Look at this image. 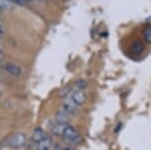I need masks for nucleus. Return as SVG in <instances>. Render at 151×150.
<instances>
[{
	"instance_id": "6e6552de",
	"label": "nucleus",
	"mask_w": 151,
	"mask_h": 150,
	"mask_svg": "<svg viewBox=\"0 0 151 150\" xmlns=\"http://www.w3.org/2000/svg\"><path fill=\"white\" fill-rule=\"evenodd\" d=\"M52 146V140L50 137L45 136L40 143L36 144V148L37 150H50Z\"/></svg>"
},
{
	"instance_id": "f257e3e1",
	"label": "nucleus",
	"mask_w": 151,
	"mask_h": 150,
	"mask_svg": "<svg viewBox=\"0 0 151 150\" xmlns=\"http://www.w3.org/2000/svg\"><path fill=\"white\" fill-rule=\"evenodd\" d=\"M62 137L64 138V140H65L67 142H70L72 144H79L82 140L80 132L75 127L70 126V125H67Z\"/></svg>"
},
{
	"instance_id": "f3484780",
	"label": "nucleus",
	"mask_w": 151,
	"mask_h": 150,
	"mask_svg": "<svg viewBox=\"0 0 151 150\" xmlns=\"http://www.w3.org/2000/svg\"><path fill=\"white\" fill-rule=\"evenodd\" d=\"M3 33H4V28H3V26H2V24L0 23V36L3 34Z\"/></svg>"
},
{
	"instance_id": "20e7f679",
	"label": "nucleus",
	"mask_w": 151,
	"mask_h": 150,
	"mask_svg": "<svg viewBox=\"0 0 151 150\" xmlns=\"http://www.w3.org/2000/svg\"><path fill=\"white\" fill-rule=\"evenodd\" d=\"M70 99L77 104L78 106H82L86 103L87 95L85 91L79 90V89H73L72 93H70Z\"/></svg>"
},
{
	"instance_id": "7ed1b4c3",
	"label": "nucleus",
	"mask_w": 151,
	"mask_h": 150,
	"mask_svg": "<svg viewBox=\"0 0 151 150\" xmlns=\"http://www.w3.org/2000/svg\"><path fill=\"white\" fill-rule=\"evenodd\" d=\"M79 108L80 106H78L74 101L70 98H65L64 99L62 103V110L64 112L67 113L68 115H76L79 113Z\"/></svg>"
},
{
	"instance_id": "f03ea898",
	"label": "nucleus",
	"mask_w": 151,
	"mask_h": 150,
	"mask_svg": "<svg viewBox=\"0 0 151 150\" xmlns=\"http://www.w3.org/2000/svg\"><path fill=\"white\" fill-rule=\"evenodd\" d=\"M26 143H27V138L24 133H16V134L12 135L7 142L8 146L13 149L22 148Z\"/></svg>"
},
{
	"instance_id": "f8f14e48",
	"label": "nucleus",
	"mask_w": 151,
	"mask_h": 150,
	"mask_svg": "<svg viewBox=\"0 0 151 150\" xmlns=\"http://www.w3.org/2000/svg\"><path fill=\"white\" fill-rule=\"evenodd\" d=\"M143 38H144L146 42H151V27H146L143 30Z\"/></svg>"
},
{
	"instance_id": "0eeeda50",
	"label": "nucleus",
	"mask_w": 151,
	"mask_h": 150,
	"mask_svg": "<svg viewBox=\"0 0 151 150\" xmlns=\"http://www.w3.org/2000/svg\"><path fill=\"white\" fill-rule=\"evenodd\" d=\"M5 71L7 72H9L11 76L18 77V76H20V75H21L22 70H21V67L19 66H17V65L12 64V62H8V64L5 65Z\"/></svg>"
},
{
	"instance_id": "9d476101",
	"label": "nucleus",
	"mask_w": 151,
	"mask_h": 150,
	"mask_svg": "<svg viewBox=\"0 0 151 150\" xmlns=\"http://www.w3.org/2000/svg\"><path fill=\"white\" fill-rule=\"evenodd\" d=\"M67 125H69V124H58V123H55L52 128V133L55 135V136L62 137L63 133H64L65 127H67Z\"/></svg>"
},
{
	"instance_id": "ddd939ff",
	"label": "nucleus",
	"mask_w": 151,
	"mask_h": 150,
	"mask_svg": "<svg viewBox=\"0 0 151 150\" xmlns=\"http://www.w3.org/2000/svg\"><path fill=\"white\" fill-rule=\"evenodd\" d=\"M0 8L2 9H12V3L9 0H0Z\"/></svg>"
},
{
	"instance_id": "4468645a",
	"label": "nucleus",
	"mask_w": 151,
	"mask_h": 150,
	"mask_svg": "<svg viewBox=\"0 0 151 150\" xmlns=\"http://www.w3.org/2000/svg\"><path fill=\"white\" fill-rule=\"evenodd\" d=\"M72 91H73L72 87H65V88H64L62 91H60V96L62 97V98H67V97L72 93Z\"/></svg>"
},
{
	"instance_id": "a211bd4d",
	"label": "nucleus",
	"mask_w": 151,
	"mask_h": 150,
	"mask_svg": "<svg viewBox=\"0 0 151 150\" xmlns=\"http://www.w3.org/2000/svg\"><path fill=\"white\" fill-rule=\"evenodd\" d=\"M1 59H2V52H0V60H1Z\"/></svg>"
},
{
	"instance_id": "423d86ee",
	"label": "nucleus",
	"mask_w": 151,
	"mask_h": 150,
	"mask_svg": "<svg viewBox=\"0 0 151 150\" xmlns=\"http://www.w3.org/2000/svg\"><path fill=\"white\" fill-rule=\"evenodd\" d=\"M55 123H58V124H69L70 121V115H68L67 113L64 112L62 109L55 113Z\"/></svg>"
},
{
	"instance_id": "39448f33",
	"label": "nucleus",
	"mask_w": 151,
	"mask_h": 150,
	"mask_svg": "<svg viewBox=\"0 0 151 150\" xmlns=\"http://www.w3.org/2000/svg\"><path fill=\"white\" fill-rule=\"evenodd\" d=\"M45 136H47L45 132L43 131V130L41 129L40 127H37V128H35V129L33 130L32 135H31V141H32L33 143L36 145L37 143H40V142L43 138H45Z\"/></svg>"
},
{
	"instance_id": "4be33fe9",
	"label": "nucleus",
	"mask_w": 151,
	"mask_h": 150,
	"mask_svg": "<svg viewBox=\"0 0 151 150\" xmlns=\"http://www.w3.org/2000/svg\"><path fill=\"white\" fill-rule=\"evenodd\" d=\"M0 12H1V8H0Z\"/></svg>"
},
{
	"instance_id": "412c9836",
	"label": "nucleus",
	"mask_w": 151,
	"mask_h": 150,
	"mask_svg": "<svg viewBox=\"0 0 151 150\" xmlns=\"http://www.w3.org/2000/svg\"><path fill=\"white\" fill-rule=\"evenodd\" d=\"M0 96H1V92H0Z\"/></svg>"
},
{
	"instance_id": "aec40b11",
	"label": "nucleus",
	"mask_w": 151,
	"mask_h": 150,
	"mask_svg": "<svg viewBox=\"0 0 151 150\" xmlns=\"http://www.w3.org/2000/svg\"><path fill=\"white\" fill-rule=\"evenodd\" d=\"M63 150H70V148H65V149H63Z\"/></svg>"
},
{
	"instance_id": "2eb2a0df",
	"label": "nucleus",
	"mask_w": 151,
	"mask_h": 150,
	"mask_svg": "<svg viewBox=\"0 0 151 150\" xmlns=\"http://www.w3.org/2000/svg\"><path fill=\"white\" fill-rule=\"evenodd\" d=\"M12 4H17V5H24V3H26L24 0H9Z\"/></svg>"
},
{
	"instance_id": "1a4fd4ad",
	"label": "nucleus",
	"mask_w": 151,
	"mask_h": 150,
	"mask_svg": "<svg viewBox=\"0 0 151 150\" xmlns=\"http://www.w3.org/2000/svg\"><path fill=\"white\" fill-rule=\"evenodd\" d=\"M130 50L132 54L139 55L144 50V43L142 42H140V40H136V42H134L132 44H131Z\"/></svg>"
},
{
	"instance_id": "9b49d317",
	"label": "nucleus",
	"mask_w": 151,
	"mask_h": 150,
	"mask_svg": "<svg viewBox=\"0 0 151 150\" xmlns=\"http://www.w3.org/2000/svg\"><path fill=\"white\" fill-rule=\"evenodd\" d=\"M87 87H88L87 81H85V80H83V79H80V80H78V81L75 83L74 89H79V90H83V91H84L85 89L87 88Z\"/></svg>"
},
{
	"instance_id": "dca6fc26",
	"label": "nucleus",
	"mask_w": 151,
	"mask_h": 150,
	"mask_svg": "<svg viewBox=\"0 0 151 150\" xmlns=\"http://www.w3.org/2000/svg\"><path fill=\"white\" fill-rule=\"evenodd\" d=\"M122 129V123H118V124H117V127L115 128V130H114V131H115V133H119V131H120V130Z\"/></svg>"
},
{
	"instance_id": "6ab92c4d",
	"label": "nucleus",
	"mask_w": 151,
	"mask_h": 150,
	"mask_svg": "<svg viewBox=\"0 0 151 150\" xmlns=\"http://www.w3.org/2000/svg\"><path fill=\"white\" fill-rule=\"evenodd\" d=\"M25 2H29V1H31V0H24Z\"/></svg>"
}]
</instances>
